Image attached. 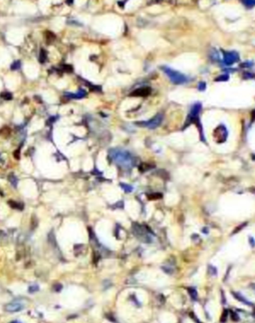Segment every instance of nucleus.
<instances>
[{
  "label": "nucleus",
  "mask_w": 255,
  "mask_h": 323,
  "mask_svg": "<svg viewBox=\"0 0 255 323\" xmlns=\"http://www.w3.org/2000/svg\"><path fill=\"white\" fill-rule=\"evenodd\" d=\"M252 287H253V289H254V291H255V284L252 285Z\"/></svg>",
  "instance_id": "obj_30"
},
{
  "label": "nucleus",
  "mask_w": 255,
  "mask_h": 323,
  "mask_svg": "<svg viewBox=\"0 0 255 323\" xmlns=\"http://www.w3.org/2000/svg\"><path fill=\"white\" fill-rule=\"evenodd\" d=\"M239 60V56L234 51H230V52H224V56H223V61L227 66L229 65H232L233 63L237 62Z\"/></svg>",
  "instance_id": "obj_5"
},
{
  "label": "nucleus",
  "mask_w": 255,
  "mask_h": 323,
  "mask_svg": "<svg viewBox=\"0 0 255 323\" xmlns=\"http://www.w3.org/2000/svg\"><path fill=\"white\" fill-rule=\"evenodd\" d=\"M60 69H61V71L62 72H67V73H71V72H73V66H72V65L63 64V65H61Z\"/></svg>",
  "instance_id": "obj_11"
},
{
  "label": "nucleus",
  "mask_w": 255,
  "mask_h": 323,
  "mask_svg": "<svg viewBox=\"0 0 255 323\" xmlns=\"http://www.w3.org/2000/svg\"><path fill=\"white\" fill-rule=\"evenodd\" d=\"M67 23H69V24H76V25H81V23L77 22V21H74V20H72V21H67Z\"/></svg>",
  "instance_id": "obj_25"
},
{
  "label": "nucleus",
  "mask_w": 255,
  "mask_h": 323,
  "mask_svg": "<svg viewBox=\"0 0 255 323\" xmlns=\"http://www.w3.org/2000/svg\"><path fill=\"white\" fill-rule=\"evenodd\" d=\"M161 69H163V71L167 74L168 78L172 80V82H174V84H182V83L186 82V80H188L186 76H184L183 74L181 73V72L175 71V70L170 68V67L165 66Z\"/></svg>",
  "instance_id": "obj_2"
},
{
  "label": "nucleus",
  "mask_w": 255,
  "mask_h": 323,
  "mask_svg": "<svg viewBox=\"0 0 255 323\" xmlns=\"http://www.w3.org/2000/svg\"><path fill=\"white\" fill-rule=\"evenodd\" d=\"M20 67H21V61L20 60H16V61H14L12 64H11L10 68H11V70L15 71V70L20 69Z\"/></svg>",
  "instance_id": "obj_16"
},
{
  "label": "nucleus",
  "mask_w": 255,
  "mask_h": 323,
  "mask_svg": "<svg viewBox=\"0 0 255 323\" xmlns=\"http://www.w3.org/2000/svg\"><path fill=\"white\" fill-rule=\"evenodd\" d=\"M250 244H252V247H254V239L253 238H250Z\"/></svg>",
  "instance_id": "obj_29"
},
{
  "label": "nucleus",
  "mask_w": 255,
  "mask_h": 323,
  "mask_svg": "<svg viewBox=\"0 0 255 323\" xmlns=\"http://www.w3.org/2000/svg\"><path fill=\"white\" fill-rule=\"evenodd\" d=\"M231 294L233 295V297L236 299V300L240 301L241 303L245 304V305H252V302H250V301L247 300L246 298H245L244 296H242L240 293H238V292H234V291H231Z\"/></svg>",
  "instance_id": "obj_8"
},
{
  "label": "nucleus",
  "mask_w": 255,
  "mask_h": 323,
  "mask_svg": "<svg viewBox=\"0 0 255 323\" xmlns=\"http://www.w3.org/2000/svg\"><path fill=\"white\" fill-rule=\"evenodd\" d=\"M242 1H243V3H244L245 5L248 6V7L255 5V0H242Z\"/></svg>",
  "instance_id": "obj_21"
},
{
  "label": "nucleus",
  "mask_w": 255,
  "mask_h": 323,
  "mask_svg": "<svg viewBox=\"0 0 255 323\" xmlns=\"http://www.w3.org/2000/svg\"><path fill=\"white\" fill-rule=\"evenodd\" d=\"M12 323H20V322L19 321H13Z\"/></svg>",
  "instance_id": "obj_31"
},
{
  "label": "nucleus",
  "mask_w": 255,
  "mask_h": 323,
  "mask_svg": "<svg viewBox=\"0 0 255 323\" xmlns=\"http://www.w3.org/2000/svg\"><path fill=\"white\" fill-rule=\"evenodd\" d=\"M121 187L126 191V192H132V191H133V187L131 186V185H128V184L121 183Z\"/></svg>",
  "instance_id": "obj_19"
},
{
  "label": "nucleus",
  "mask_w": 255,
  "mask_h": 323,
  "mask_svg": "<svg viewBox=\"0 0 255 323\" xmlns=\"http://www.w3.org/2000/svg\"><path fill=\"white\" fill-rule=\"evenodd\" d=\"M66 2H67V4H69V5H71V4H73L74 0H66Z\"/></svg>",
  "instance_id": "obj_27"
},
{
  "label": "nucleus",
  "mask_w": 255,
  "mask_h": 323,
  "mask_svg": "<svg viewBox=\"0 0 255 323\" xmlns=\"http://www.w3.org/2000/svg\"><path fill=\"white\" fill-rule=\"evenodd\" d=\"M0 97L4 100H11L13 98V95L8 91H3V92L0 93Z\"/></svg>",
  "instance_id": "obj_13"
},
{
  "label": "nucleus",
  "mask_w": 255,
  "mask_h": 323,
  "mask_svg": "<svg viewBox=\"0 0 255 323\" xmlns=\"http://www.w3.org/2000/svg\"><path fill=\"white\" fill-rule=\"evenodd\" d=\"M188 292L189 293V295H190L192 300H196V299H197V292H196V290L195 288H188Z\"/></svg>",
  "instance_id": "obj_14"
},
{
  "label": "nucleus",
  "mask_w": 255,
  "mask_h": 323,
  "mask_svg": "<svg viewBox=\"0 0 255 323\" xmlns=\"http://www.w3.org/2000/svg\"><path fill=\"white\" fill-rule=\"evenodd\" d=\"M20 150H21V146L18 147L17 150L14 151V157H15V158H17V159L20 158Z\"/></svg>",
  "instance_id": "obj_22"
},
{
  "label": "nucleus",
  "mask_w": 255,
  "mask_h": 323,
  "mask_svg": "<svg viewBox=\"0 0 255 323\" xmlns=\"http://www.w3.org/2000/svg\"><path fill=\"white\" fill-rule=\"evenodd\" d=\"M163 122V115L161 114H158L151 119H149L148 121H141V122H137V125L142 126V127H148L149 129H154V128L158 127Z\"/></svg>",
  "instance_id": "obj_3"
},
{
  "label": "nucleus",
  "mask_w": 255,
  "mask_h": 323,
  "mask_svg": "<svg viewBox=\"0 0 255 323\" xmlns=\"http://www.w3.org/2000/svg\"><path fill=\"white\" fill-rule=\"evenodd\" d=\"M8 180L11 182V184H12V185H13L14 187L17 186V184H18V179H17V177H16L15 175L10 174V175H9V176H8Z\"/></svg>",
  "instance_id": "obj_15"
},
{
  "label": "nucleus",
  "mask_w": 255,
  "mask_h": 323,
  "mask_svg": "<svg viewBox=\"0 0 255 323\" xmlns=\"http://www.w3.org/2000/svg\"><path fill=\"white\" fill-rule=\"evenodd\" d=\"M46 39H47V43H52V42L56 39V36L53 32L46 31Z\"/></svg>",
  "instance_id": "obj_12"
},
{
  "label": "nucleus",
  "mask_w": 255,
  "mask_h": 323,
  "mask_svg": "<svg viewBox=\"0 0 255 323\" xmlns=\"http://www.w3.org/2000/svg\"><path fill=\"white\" fill-rule=\"evenodd\" d=\"M39 290V286L37 284H33L31 285V286L28 288V292L29 293H35V292H37Z\"/></svg>",
  "instance_id": "obj_18"
},
{
  "label": "nucleus",
  "mask_w": 255,
  "mask_h": 323,
  "mask_svg": "<svg viewBox=\"0 0 255 323\" xmlns=\"http://www.w3.org/2000/svg\"><path fill=\"white\" fill-rule=\"evenodd\" d=\"M231 319H232L233 321H238V320H239V317H238L237 313L231 312Z\"/></svg>",
  "instance_id": "obj_23"
},
{
  "label": "nucleus",
  "mask_w": 255,
  "mask_h": 323,
  "mask_svg": "<svg viewBox=\"0 0 255 323\" xmlns=\"http://www.w3.org/2000/svg\"><path fill=\"white\" fill-rule=\"evenodd\" d=\"M110 157L115 163L123 168H131L134 165V158L130 152L122 149H112L110 150Z\"/></svg>",
  "instance_id": "obj_1"
},
{
  "label": "nucleus",
  "mask_w": 255,
  "mask_h": 323,
  "mask_svg": "<svg viewBox=\"0 0 255 323\" xmlns=\"http://www.w3.org/2000/svg\"><path fill=\"white\" fill-rule=\"evenodd\" d=\"M227 318H228V310L224 309L223 312H222L221 317H220V322L221 323H225L226 321H227Z\"/></svg>",
  "instance_id": "obj_17"
},
{
  "label": "nucleus",
  "mask_w": 255,
  "mask_h": 323,
  "mask_svg": "<svg viewBox=\"0 0 255 323\" xmlns=\"http://www.w3.org/2000/svg\"><path fill=\"white\" fill-rule=\"evenodd\" d=\"M8 204L9 206H10L11 208H13V209H16V210H23L24 209V204L21 202H17V201H13V200H9L8 201Z\"/></svg>",
  "instance_id": "obj_9"
},
{
  "label": "nucleus",
  "mask_w": 255,
  "mask_h": 323,
  "mask_svg": "<svg viewBox=\"0 0 255 323\" xmlns=\"http://www.w3.org/2000/svg\"><path fill=\"white\" fill-rule=\"evenodd\" d=\"M58 119V116H51L50 118L47 120V125H51V124H53L54 122H56V120Z\"/></svg>",
  "instance_id": "obj_20"
},
{
  "label": "nucleus",
  "mask_w": 255,
  "mask_h": 323,
  "mask_svg": "<svg viewBox=\"0 0 255 323\" xmlns=\"http://www.w3.org/2000/svg\"><path fill=\"white\" fill-rule=\"evenodd\" d=\"M253 316L255 317V309H254V311H253Z\"/></svg>",
  "instance_id": "obj_32"
},
{
  "label": "nucleus",
  "mask_w": 255,
  "mask_h": 323,
  "mask_svg": "<svg viewBox=\"0 0 255 323\" xmlns=\"http://www.w3.org/2000/svg\"><path fill=\"white\" fill-rule=\"evenodd\" d=\"M227 79H228V75L225 74V75H222L220 77H218V78H216V81H224V80H227Z\"/></svg>",
  "instance_id": "obj_24"
},
{
  "label": "nucleus",
  "mask_w": 255,
  "mask_h": 323,
  "mask_svg": "<svg viewBox=\"0 0 255 323\" xmlns=\"http://www.w3.org/2000/svg\"><path fill=\"white\" fill-rule=\"evenodd\" d=\"M200 110H201V105H200V103H196L193 105L192 108L190 110V113H189L188 119H186V125H188V124L191 122H195V121L198 122V121H199L198 116H199Z\"/></svg>",
  "instance_id": "obj_4"
},
{
  "label": "nucleus",
  "mask_w": 255,
  "mask_h": 323,
  "mask_svg": "<svg viewBox=\"0 0 255 323\" xmlns=\"http://www.w3.org/2000/svg\"><path fill=\"white\" fill-rule=\"evenodd\" d=\"M251 117H252V120H255V110H253V111H252Z\"/></svg>",
  "instance_id": "obj_28"
},
{
  "label": "nucleus",
  "mask_w": 255,
  "mask_h": 323,
  "mask_svg": "<svg viewBox=\"0 0 255 323\" xmlns=\"http://www.w3.org/2000/svg\"><path fill=\"white\" fill-rule=\"evenodd\" d=\"M198 88H199V90H201V91H202V90L205 88V83L201 82V83L199 84V86H198Z\"/></svg>",
  "instance_id": "obj_26"
},
{
  "label": "nucleus",
  "mask_w": 255,
  "mask_h": 323,
  "mask_svg": "<svg viewBox=\"0 0 255 323\" xmlns=\"http://www.w3.org/2000/svg\"><path fill=\"white\" fill-rule=\"evenodd\" d=\"M24 306L22 305L20 302H11L9 304H7L5 306V310L8 311V312H18V311H21L23 309Z\"/></svg>",
  "instance_id": "obj_6"
},
{
  "label": "nucleus",
  "mask_w": 255,
  "mask_h": 323,
  "mask_svg": "<svg viewBox=\"0 0 255 323\" xmlns=\"http://www.w3.org/2000/svg\"><path fill=\"white\" fill-rule=\"evenodd\" d=\"M46 60H47V52H46L45 49H40V52H39V62L40 63H45Z\"/></svg>",
  "instance_id": "obj_10"
},
{
  "label": "nucleus",
  "mask_w": 255,
  "mask_h": 323,
  "mask_svg": "<svg viewBox=\"0 0 255 323\" xmlns=\"http://www.w3.org/2000/svg\"><path fill=\"white\" fill-rule=\"evenodd\" d=\"M151 93V88L145 87V88H140V89L135 90L134 92L132 93L133 96H138V97H145L148 96V95Z\"/></svg>",
  "instance_id": "obj_7"
}]
</instances>
